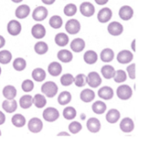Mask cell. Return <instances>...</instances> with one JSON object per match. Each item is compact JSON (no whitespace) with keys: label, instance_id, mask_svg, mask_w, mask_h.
I'll return each instance as SVG.
<instances>
[{"label":"cell","instance_id":"cell-6","mask_svg":"<svg viewBox=\"0 0 150 145\" xmlns=\"http://www.w3.org/2000/svg\"><path fill=\"white\" fill-rule=\"evenodd\" d=\"M48 14V11L44 6H38L33 11V18L35 21H42L44 20Z\"/></svg>","mask_w":150,"mask_h":145},{"label":"cell","instance_id":"cell-15","mask_svg":"<svg viewBox=\"0 0 150 145\" xmlns=\"http://www.w3.org/2000/svg\"><path fill=\"white\" fill-rule=\"evenodd\" d=\"M87 129L91 133H98L101 129V123L97 118H90L86 123Z\"/></svg>","mask_w":150,"mask_h":145},{"label":"cell","instance_id":"cell-44","mask_svg":"<svg viewBox=\"0 0 150 145\" xmlns=\"http://www.w3.org/2000/svg\"><path fill=\"white\" fill-rule=\"evenodd\" d=\"M113 78L116 83H123L127 80V73L122 70H119L115 72Z\"/></svg>","mask_w":150,"mask_h":145},{"label":"cell","instance_id":"cell-9","mask_svg":"<svg viewBox=\"0 0 150 145\" xmlns=\"http://www.w3.org/2000/svg\"><path fill=\"white\" fill-rule=\"evenodd\" d=\"M134 59V55L129 50H122L117 55V60L121 64H127L132 62Z\"/></svg>","mask_w":150,"mask_h":145},{"label":"cell","instance_id":"cell-38","mask_svg":"<svg viewBox=\"0 0 150 145\" xmlns=\"http://www.w3.org/2000/svg\"><path fill=\"white\" fill-rule=\"evenodd\" d=\"M47 50H48V46L44 41H39L34 45V51L38 55H44L47 52Z\"/></svg>","mask_w":150,"mask_h":145},{"label":"cell","instance_id":"cell-43","mask_svg":"<svg viewBox=\"0 0 150 145\" xmlns=\"http://www.w3.org/2000/svg\"><path fill=\"white\" fill-rule=\"evenodd\" d=\"M74 82V77L72 74L70 73H67L64 74L62 77H61V84L63 86H69L70 85H72Z\"/></svg>","mask_w":150,"mask_h":145},{"label":"cell","instance_id":"cell-23","mask_svg":"<svg viewBox=\"0 0 150 145\" xmlns=\"http://www.w3.org/2000/svg\"><path fill=\"white\" fill-rule=\"evenodd\" d=\"M47 70L49 72V74L53 77H57L59 76L62 71V65L57 63V62H53L51 63L49 65H48V68H47Z\"/></svg>","mask_w":150,"mask_h":145},{"label":"cell","instance_id":"cell-26","mask_svg":"<svg viewBox=\"0 0 150 145\" xmlns=\"http://www.w3.org/2000/svg\"><path fill=\"white\" fill-rule=\"evenodd\" d=\"M83 60L87 64H94L98 61V54L94 50H88L83 55Z\"/></svg>","mask_w":150,"mask_h":145},{"label":"cell","instance_id":"cell-24","mask_svg":"<svg viewBox=\"0 0 150 145\" xmlns=\"http://www.w3.org/2000/svg\"><path fill=\"white\" fill-rule=\"evenodd\" d=\"M120 118V113L117 109H111L106 114L105 119L109 123H116Z\"/></svg>","mask_w":150,"mask_h":145},{"label":"cell","instance_id":"cell-46","mask_svg":"<svg viewBox=\"0 0 150 145\" xmlns=\"http://www.w3.org/2000/svg\"><path fill=\"white\" fill-rule=\"evenodd\" d=\"M21 87H22V90L25 92H32L33 90L34 85H33V82L32 80L25 79V80L23 81V83L21 85Z\"/></svg>","mask_w":150,"mask_h":145},{"label":"cell","instance_id":"cell-42","mask_svg":"<svg viewBox=\"0 0 150 145\" xmlns=\"http://www.w3.org/2000/svg\"><path fill=\"white\" fill-rule=\"evenodd\" d=\"M74 83L77 87H83L87 84V77L84 74H78L74 77Z\"/></svg>","mask_w":150,"mask_h":145},{"label":"cell","instance_id":"cell-11","mask_svg":"<svg viewBox=\"0 0 150 145\" xmlns=\"http://www.w3.org/2000/svg\"><path fill=\"white\" fill-rule=\"evenodd\" d=\"M112 11L108 7L102 8L98 13V19L100 23L108 22L112 18Z\"/></svg>","mask_w":150,"mask_h":145},{"label":"cell","instance_id":"cell-39","mask_svg":"<svg viewBox=\"0 0 150 145\" xmlns=\"http://www.w3.org/2000/svg\"><path fill=\"white\" fill-rule=\"evenodd\" d=\"M76 116V110L72 107H67L66 108H64L63 110V117L66 120H73L75 119Z\"/></svg>","mask_w":150,"mask_h":145},{"label":"cell","instance_id":"cell-49","mask_svg":"<svg viewBox=\"0 0 150 145\" xmlns=\"http://www.w3.org/2000/svg\"><path fill=\"white\" fill-rule=\"evenodd\" d=\"M108 1H109V0H95V2H96L98 4H99V5H104V4H107Z\"/></svg>","mask_w":150,"mask_h":145},{"label":"cell","instance_id":"cell-41","mask_svg":"<svg viewBox=\"0 0 150 145\" xmlns=\"http://www.w3.org/2000/svg\"><path fill=\"white\" fill-rule=\"evenodd\" d=\"M76 11H77V7L74 4H68L67 5H65L64 10H63L64 14L69 17L74 16L76 13Z\"/></svg>","mask_w":150,"mask_h":145},{"label":"cell","instance_id":"cell-14","mask_svg":"<svg viewBox=\"0 0 150 145\" xmlns=\"http://www.w3.org/2000/svg\"><path fill=\"white\" fill-rule=\"evenodd\" d=\"M98 97L101 98L102 100H109L113 98L114 92L112 87L110 86H103L98 90Z\"/></svg>","mask_w":150,"mask_h":145},{"label":"cell","instance_id":"cell-13","mask_svg":"<svg viewBox=\"0 0 150 145\" xmlns=\"http://www.w3.org/2000/svg\"><path fill=\"white\" fill-rule=\"evenodd\" d=\"M119 15L121 19L123 20H129L134 16V10L129 5H123L119 11Z\"/></svg>","mask_w":150,"mask_h":145},{"label":"cell","instance_id":"cell-4","mask_svg":"<svg viewBox=\"0 0 150 145\" xmlns=\"http://www.w3.org/2000/svg\"><path fill=\"white\" fill-rule=\"evenodd\" d=\"M87 84L92 88H97L102 84V78L98 72L91 71L87 76Z\"/></svg>","mask_w":150,"mask_h":145},{"label":"cell","instance_id":"cell-32","mask_svg":"<svg viewBox=\"0 0 150 145\" xmlns=\"http://www.w3.org/2000/svg\"><path fill=\"white\" fill-rule=\"evenodd\" d=\"M19 105L23 109H28L33 105V97L31 95H24L19 100Z\"/></svg>","mask_w":150,"mask_h":145},{"label":"cell","instance_id":"cell-55","mask_svg":"<svg viewBox=\"0 0 150 145\" xmlns=\"http://www.w3.org/2000/svg\"><path fill=\"white\" fill-rule=\"evenodd\" d=\"M81 117H82V119H83V120H84V118H85V115H84V114H82V116H81Z\"/></svg>","mask_w":150,"mask_h":145},{"label":"cell","instance_id":"cell-51","mask_svg":"<svg viewBox=\"0 0 150 145\" xmlns=\"http://www.w3.org/2000/svg\"><path fill=\"white\" fill-rule=\"evenodd\" d=\"M45 4H47V5H50L52 4H54L55 2V0H41Z\"/></svg>","mask_w":150,"mask_h":145},{"label":"cell","instance_id":"cell-54","mask_svg":"<svg viewBox=\"0 0 150 145\" xmlns=\"http://www.w3.org/2000/svg\"><path fill=\"white\" fill-rule=\"evenodd\" d=\"M13 3H20L21 1H23V0H11Z\"/></svg>","mask_w":150,"mask_h":145},{"label":"cell","instance_id":"cell-18","mask_svg":"<svg viewBox=\"0 0 150 145\" xmlns=\"http://www.w3.org/2000/svg\"><path fill=\"white\" fill-rule=\"evenodd\" d=\"M2 107L6 113L11 114V113H14L17 110L18 104H17V101L14 99L13 100H5L2 103Z\"/></svg>","mask_w":150,"mask_h":145},{"label":"cell","instance_id":"cell-53","mask_svg":"<svg viewBox=\"0 0 150 145\" xmlns=\"http://www.w3.org/2000/svg\"><path fill=\"white\" fill-rule=\"evenodd\" d=\"M135 42H136V40H134L133 42H132V49L134 51H136V49H135Z\"/></svg>","mask_w":150,"mask_h":145},{"label":"cell","instance_id":"cell-5","mask_svg":"<svg viewBox=\"0 0 150 145\" xmlns=\"http://www.w3.org/2000/svg\"><path fill=\"white\" fill-rule=\"evenodd\" d=\"M65 29L69 34H76L80 32L81 25L77 19H69L65 25Z\"/></svg>","mask_w":150,"mask_h":145},{"label":"cell","instance_id":"cell-16","mask_svg":"<svg viewBox=\"0 0 150 145\" xmlns=\"http://www.w3.org/2000/svg\"><path fill=\"white\" fill-rule=\"evenodd\" d=\"M120 129L124 132V133H130L134 130V123L133 122V120L131 118H124L120 124Z\"/></svg>","mask_w":150,"mask_h":145},{"label":"cell","instance_id":"cell-2","mask_svg":"<svg viewBox=\"0 0 150 145\" xmlns=\"http://www.w3.org/2000/svg\"><path fill=\"white\" fill-rule=\"evenodd\" d=\"M133 95V90L132 88L127 85H120L117 89V96L119 99L122 100H129Z\"/></svg>","mask_w":150,"mask_h":145},{"label":"cell","instance_id":"cell-45","mask_svg":"<svg viewBox=\"0 0 150 145\" xmlns=\"http://www.w3.org/2000/svg\"><path fill=\"white\" fill-rule=\"evenodd\" d=\"M69 130L70 131L71 134L75 135L77 134L78 132H80L82 130V125L80 122H72L69 125Z\"/></svg>","mask_w":150,"mask_h":145},{"label":"cell","instance_id":"cell-36","mask_svg":"<svg viewBox=\"0 0 150 145\" xmlns=\"http://www.w3.org/2000/svg\"><path fill=\"white\" fill-rule=\"evenodd\" d=\"M49 25L54 29H59L62 26V18L59 15H54L49 19Z\"/></svg>","mask_w":150,"mask_h":145},{"label":"cell","instance_id":"cell-33","mask_svg":"<svg viewBox=\"0 0 150 145\" xmlns=\"http://www.w3.org/2000/svg\"><path fill=\"white\" fill-rule=\"evenodd\" d=\"M11 123L17 128H22L25 124V118L24 117V115L19 114H14L11 118Z\"/></svg>","mask_w":150,"mask_h":145},{"label":"cell","instance_id":"cell-47","mask_svg":"<svg viewBox=\"0 0 150 145\" xmlns=\"http://www.w3.org/2000/svg\"><path fill=\"white\" fill-rule=\"evenodd\" d=\"M128 76L131 79H134L135 78V63H132L129 66H127V68Z\"/></svg>","mask_w":150,"mask_h":145},{"label":"cell","instance_id":"cell-48","mask_svg":"<svg viewBox=\"0 0 150 145\" xmlns=\"http://www.w3.org/2000/svg\"><path fill=\"white\" fill-rule=\"evenodd\" d=\"M5 122V115L4 114H3V112L0 111V125L4 124Z\"/></svg>","mask_w":150,"mask_h":145},{"label":"cell","instance_id":"cell-50","mask_svg":"<svg viewBox=\"0 0 150 145\" xmlns=\"http://www.w3.org/2000/svg\"><path fill=\"white\" fill-rule=\"evenodd\" d=\"M5 45V39L0 35V48H2Z\"/></svg>","mask_w":150,"mask_h":145},{"label":"cell","instance_id":"cell-1","mask_svg":"<svg viewBox=\"0 0 150 145\" xmlns=\"http://www.w3.org/2000/svg\"><path fill=\"white\" fill-rule=\"evenodd\" d=\"M58 92V86L54 82L47 81L41 86V92L45 94L47 98H53L56 95Z\"/></svg>","mask_w":150,"mask_h":145},{"label":"cell","instance_id":"cell-31","mask_svg":"<svg viewBox=\"0 0 150 145\" xmlns=\"http://www.w3.org/2000/svg\"><path fill=\"white\" fill-rule=\"evenodd\" d=\"M33 104L37 108H42L47 105V100L44 95L42 94H36L33 98Z\"/></svg>","mask_w":150,"mask_h":145},{"label":"cell","instance_id":"cell-10","mask_svg":"<svg viewBox=\"0 0 150 145\" xmlns=\"http://www.w3.org/2000/svg\"><path fill=\"white\" fill-rule=\"evenodd\" d=\"M80 12L85 17H91L95 13V7L90 2H83L80 5Z\"/></svg>","mask_w":150,"mask_h":145},{"label":"cell","instance_id":"cell-7","mask_svg":"<svg viewBox=\"0 0 150 145\" xmlns=\"http://www.w3.org/2000/svg\"><path fill=\"white\" fill-rule=\"evenodd\" d=\"M21 29H22L21 24L18 20H15V19L9 21L7 25V31L12 36L18 35L21 33Z\"/></svg>","mask_w":150,"mask_h":145},{"label":"cell","instance_id":"cell-27","mask_svg":"<svg viewBox=\"0 0 150 145\" xmlns=\"http://www.w3.org/2000/svg\"><path fill=\"white\" fill-rule=\"evenodd\" d=\"M80 99L85 103L91 102L95 99V92L91 89H84L80 94Z\"/></svg>","mask_w":150,"mask_h":145},{"label":"cell","instance_id":"cell-25","mask_svg":"<svg viewBox=\"0 0 150 145\" xmlns=\"http://www.w3.org/2000/svg\"><path fill=\"white\" fill-rule=\"evenodd\" d=\"M101 61L104 63H110L114 58V52L111 48H105L100 53Z\"/></svg>","mask_w":150,"mask_h":145},{"label":"cell","instance_id":"cell-37","mask_svg":"<svg viewBox=\"0 0 150 145\" xmlns=\"http://www.w3.org/2000/svg\"><path fill=\"white\" fill-rule=\"evenodd\" d=\"M26 67V62L24 58L18 57L13 61V68L17 71H22Z\"/></svg>","mask_w":150,"mask_h":145},{"label":"cell","instance_id":"cell-56","mask_svg":"<svg viewBox=\"0 0 150 145\" xmlns=\"http://www.w3.org/2000/svg\"><path fill=\"white\" fill-rule=\"evenodd\" d=\"M1 71H2V70H1V67H0V75H1Z\"/></svg>","mask_w":150,"mask_h":145},{"label":"cell","instance_id":"cell-34","mask_svg":"<svg viewBox=\"0 0 150 145\" xmlns=\"http://www.w3.org/2000/svg\"><path fill=\"white\" fill-rule=\"evenodd\" d=\"M57 100H58V103L61 106H66L67 104H69L71 101V94H70V92H69L67 91H64V92H61Z\"/></svg>","mask_w":150,"mask_h":145},{"label":"cell","instance_id":"cell-35","mask_svg":"<svg viewBox=\"0 0 150 145\" xmlns=\"http://www.w3.org/2000/svg\"><path fill=\"white\" fill-rule=\"evenodd\" d=\"M92 111L97 114H102L106 111V105L103 101H96L92 105Z\"/></svg>","mask_w":150,"mask_h":145},{"label":"cell","instance_id":"cell-3","mask_svg":"<svg viewBox=\"0 0 150 145\" xmlns=\"http://www.w3.org/2000/svg\"><path fill=\"white\" fill-rule=\"evenodd\" d=\"M42 115H43L44 120L48 122H54L60 117L59 111L54 107H47V108H46L43 111Z\"/></svg>","mask_w":150,"mask_h":145},{"label":"cell","instance_id":"cell-19","mask_svg":"<svg viewBox=\"0 0 150 145\" xmlns=\"http://www.w3.org/2000/svg\"><path fill=\"white\" fill-rule=\"evenodd\" d=\"M70 48L71 49L76 52V53H79V52H82L84 48H85V42L83 39L81 38H76L74 39L71 43H70Z\"/></svg>","mask_w":150,"mask_h":145},{"label":"cell","instance_id":"cell-17","mask_svg":"<svg viewBox=\"0 0 150 145\" xmlns=\"http://www.w3.org/2000/svg\"><path fill=\"white\" fill-rule=\"evenodd\" d=\"M32 35L35 39H42L46 35V28L41 24H36L32 27Z\"/></svg>","mask_w":150,"mask_h":145},{"label":"cell","instance_id":"cell-21","mask_svg":"<svg viewBox=\"0 0 150 145\" xmlns=\"http://www.w3.org/2000/svg\"><path fill=\"white\" fill-rule=\"evenodd\" d=\"M3 96L6 100H13L17 96V89L13 85H5L3 89Z\"/></svg>","mask_w":150,"mask_h":145},{"label":"cell","instance_id":"cell-29","mask_svg":"<svg viewBox=\"0 0 150 145\" xmlns=\"http://www.w3.org/2000/svg\"><path fill=\"white\" fill-rule=\"evenodd\" d=\"M54 41L55 43L60 46V47H64L66 46L69 41V36L64 33H59L55 35L54 37Z\"/></svg>","mask_w":150,"mask_h":145},{"label":"cell","instance_id":"cell-28","mask_svg":"<svg viewBox=\"0 0 150 145\" xmlns=\"http://www.w3.org/2000/svg\"><path fill=\"white\" fill-rule=\"evenodd\" d=\"M115 69L112 65H104L101 68V73L103 77L106 79H111L113 78L115 75Z\"/></svg>","mask_w":150,"mask_h":145},{"label":"cell","instance_id":"cell-52","mask_svg":"<svg viewBox=\"0 0 150 145\" xmlns=\"http://www.w3.org/2000/svg\"><path fill=\"white\" fill-rule=\"evenodd\" d=\"M58 136H69L70 135L69 134V133H67V132H60V133H58V135H57Z\"/></svg>","mask_w":150,"mask_h":145},{"label":"cell","instance_id":"cell-8","mask_svg":"<svg viewBox=\"0 0 150 145\" xmlns=\"http://www.w3.org/2000/svg\"><path fill=\"white\" fill-rule=\"evenodd\" d=\"M107 30H108V33L111 35H112V36H119V35H120L123 33L124 28H123L122 24H120V22H117V21H113V22H111L108 25Z\"/></svg>","mask_w":150,"mask_h":145},{"label":"cell","instance_id":"cell-12","mask_svg":"<svg viewBox=\"0 0 150 145\" xmlns=\"http://www.w3.org/2000/svg\"><path fill=\"white\" fill-rule=\"evenodd\" d=\"M43 123L39 118H32L28 122V129L32 133H39L42 130Z\"/></svg>","mask_w":150,"mask_h":145},{"label":"cell","instance_id":"cell-30","mask_svg":"<svg viewBox=\"0 0 150 145\" xmlns=\"http://www.w3.org/2000/svg\"><path fill=\"white\" fill-rule=\"evenodd\" d=\"M32 77H33V78L35 81H37V82H42L46 78V72L41 68H36V69H34L33 70Z\"/></svg>","mask_w":150,"mask_h":145},{"label":"cell","instance_id":"cell-57","mask_svg":"<svg viewBox=\"0 0 150 145\" xmlns=\"http://www.w3.org/2000/svg\"><path fill=\"white\" fill-rule=\"evenodd\" d=\"M0 136H1V130H0Z\"/></svg>","mask_w":150,"mask_h":145},{"label":"cell","instance_id":"cell-20","mask_svg":"<svg viewBox=\"0 0 150 145\" xmlns=\"http://www.w3.org/2000/svg\"><path fill=\"white\" fill-rule=\"evenodd\" d=\"M29 14H30V7L27 4H21L15 11V16L20 19L26 18Z\"/></svg>","mask_w":150,"mask_h":145},{"label":"cell","instance_id":"cell-40","mask_svg":"<svg viewBox=\"0 0 150 145\" xmlns=\"http://www.w3.org/2000/svg\"><path fill=\"white\" fill-rule=\"evenodd\" d=\"M11 53L8 50H1L0 51V63L7 64L11 60Z\"/></svg>","mask_w":150,"mask_h":145},{"label":"cell","instance_id":"cell-22","mask_svg":"<svg viewBox=\"0 0 150 145\" xmlns=\"http://www.w3.org/2000/svg\"><path fill=\"white\" fill-rule=\"evenodd\" d=\"M57 58L62 63H70L73 59V55L69 50L62 49L57 53Z\"/></svg>","mask_w":150,"mask_h":145}]
</instances>
